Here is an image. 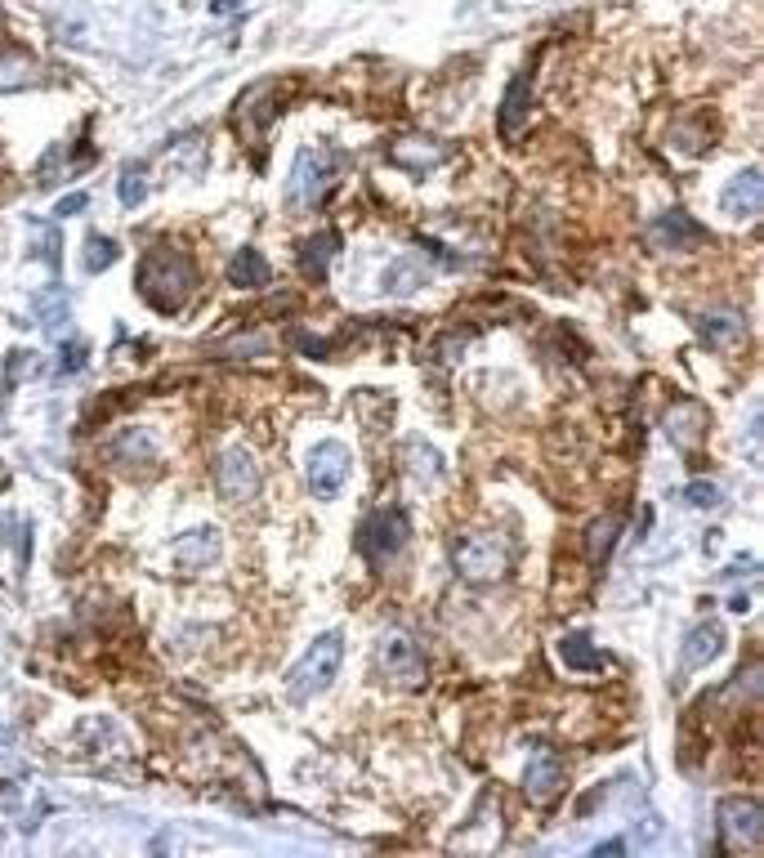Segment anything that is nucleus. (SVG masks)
Listing matches in <instances>:
<instances>
[{"label": "nucleus", "instance_id": "obj_1", "mask_svg": "<svg viewBox=\"0 0 764 858\" xmlns=\"http://www.w3.org/2000/svg\"><path fill=\"white\" fill-rule=\"evenodd\" d=\"M197 291V264L188 260L184 251H161L143 255L139 264V295L152 304L157 313H179Z\"/></svg>", "mask_w": 764, "mask_h": 858}, {"label": "nucleus", "instance_id": "obj_2", "mask_svg": "<svg viewBox=\"0 0 764 858\" xmlns=\"http://www.w3.org/2000/svg\"><path fill=\"white\" fill-rule=\"evenodd\" d=\"M340 662H345V635L340 631H327L309 644V653L291 666L286 675V698L291 702H309L318 698L322 689H331V680L340 675Z\"/></svg>", "mask_w": 764, "mask_h": 858}, {"label": "nucleus", "instance_id": "obj_3", "mask_svg": "<svg viewBox=\"0 0 764 858\" xmlns=\"http://www.w3.org/2000/svg\"><path fill=\"white\" fill-rule=\"evenodd\" d=\"M510 559H514V550L501 532H465L452 550L456 572H461L465 581H474V586L501 581L505 572H510Z\"/></svg>", "mask_w": 764, "mask_h": 858}, {"label": "nucleus", "instance_id": "obj_4", "mask_svg": "<svg viewBox=\"0 0 764 858\" xmlns=\"http://www.w3.org/2000/svg\"><path fill=\"white\" fill-rule=\"evenodd\" d=\"M407 537H412V523H407L403 510H394V505H385V510H371L367 519H362L358 528V550L367 564H385V559H394L398 550L407 546Z\"/></svg>", "mask_w": 764, "mask_h": 858}, {"label": "nucleus", "instance_id": "obj_5", "mask_svg": "<svg viewBox=\"0 0 764 858\" xmlns=\"http://www.w3.org/2000/svg\"><path fill=\"white\" fill-rule=\"evenodd\" d=\"M349 465H353V456H349V447L340 443V438H322V443H313L309 456H304V474H309L313 497H322V501L340 497V488L349 483Z\"/></svg>", "mask_w": 764, "mask_h": 858}, {"label": "nucleus", "instance_id": "obj_6", "mask_svg": "<svg viewBox=\"0 0 764 858\" xmlns=\"http://www.w3.org/2000/svg\"><path fill=\"white\" fill-rule=\"evenodd\" d=\"M336 166H340V161L331 157V152L300 148V152H295V161H291V202L318 206L322 197L331 193V184H336Z\"/></svg>", "mask_w": 764, "mask_h": 858}, {"label": "nucleus", "instance_id": "obj_7", "mask_svg": "<svg viewBox=\"0 0 764 858\" xmlns=\"http://www.w3.org/2000/svg\"><path fill=\"white\" fill-rule=\"evenodd\" d=\"M715 818H720V836L738 850H756L764 836V809L747 796H724L715 805Z\"/></svg>", "mask_w": 764, "mask_h": 858}, {"label": "nucleus", "instance_id": "obj_8", "mask_svg": "<svg viewBox=\"0 0 764 858\" xmlns=\"http://www.w3.org/2000/svg\"><path fill=\"white\" fill-rule=\"evenodd\" d=\"M215 483H219V497L242 505L260 492V465H255V456L246 447H228L215 461Z\"/></svg>", "mask_w": 764, "mask_h": 858}, {"label": "nucleus", "instance_id": "obj_9", "mask_svg": "<svg viewBox=\"0 0 764 858\" xmlns=\"http://www.w3.org/2000/svg\"><path fill=\"white\" fill-rule=\"evenodd\" d=\"M380 666H385V675L394 684H407V689H420L425 684V657H420V648L412 635H389L385 644H380Z\"/></svg>", "mask_w": 764, "mask_h": 858}, {"label": "nucleus", "instance_id": "obj_10", "mask_svg": "<svg viewBox=\"0 0 764 858\" xmlns=\"http://www.w3.org/2000/svg\"><path fill=\"white\" fill-rule=\"evenodd\" d=\"M559 787H563V760L550 747H537L528 760V769H523V796H528L532 805H550V800L559 796Z\"/></svg>", "mask_w": 764, "mask_h": 858}, {"label": "nucleus", "instance_id": "obj_11", "mask_svg": "<svg viewBox=\"0 0 764 858\" xmlns=\"http://www.w3.org/2000/svg\"><path fill=\"white\" fill-rule=\"evenodd\" d=\"M648 242H653L657 251H689L693 242H706V228L684 211H662L653 224H648Z\"/></svg>", "mask_w": 764, "mask_h": 858}, {"label": "nucleus", "instance_id": "obj_12", "mask_svg": "<svg viewBox=\"0 0 764 858\" xmlns=\"http://www.w3.org/2000/svg\"><path fill=\"white\" fill-rule=\"evenodd\" d=\"M528 108H532V68H519L510 81V90H505V99H501V121H496L501 139L519 135L523 121H528Z\"/></svg>", "mask_w": 764, "mask_h": 858}, {"label": "nucleus", "instance_id": "obj_13", "mask_svg": "<svg viewBox=\"0 0 764 858\" xmlns=\"http://www.w3.org/2000/svg\"><path fill=\"white\" fill-rule=\"evenodd\" d=\"M336 251H340V233H336V228H322V233H313V237H304V242H300L295 264H300L304 278L322 282V278H327V269H331V260H336Z\"/></svg>", "mask_w": 764, "mask_h": 858}, {"label": "nucleus", "instance_id": "obj_14", "mask_svg": "<svg viewBox=\"0 0 764 858\" xmlns=\"http://www.w3.org/2000/svg\"><path fill=\"white\" fill-rule=\"evenodd\" d=\"M724 626L720 622H697L689 631V640H684V653H680V666L684 671H702L706 662H715V657L724 653Z\"/></svg>", "mask_w": 764, "mask_h": 858}, {"label": "nucleus", "instance_id": "obj_15", "mask_svg": "<svg viewBox=\"0 0 764 858\" xmlns=\"http://www.w3.org/2000/svg\"><path fill=\"white\" fill-rule=\"evenodd\" d=\"M666 434H671L675 447H697L706 434V412L702 403H675L666 412Z\"/></svg>", "mask_w": 764, "mask_h": 858}, {"label": "nucleus", "instance_id": "obj_16", "mask_svg": "<svg viewBox=\"0 0 764 858\" xmlns=\"http://www.w3.org/2000/svg\"><path fill=\"white\" fill-rule=\"evenodd\" d=\"M724 211L738 215V219H756L760 215V170H742L738 179H729L724 188Z\"/></svg>", "mask_w": 764, "mask_h": 858}, {"label": "nucleus", "instance_id": "obj_17", "mask_svg": "<svg viewBox=\"0 0 764 858\" xmlns=\"http://www.w3.org/2000/svg\"><path fill=\"white\" fill-rule=\"evenodd\" d=\"M228 282L242 286V291H255V286H269L273 282V264L264 260L255 246H242V251L228 260Z\"/></svg>", "mask_w": 764, "mask_h": 858}, {"label": "nucleus", "instance_id": "obj_18", "mask_svg": "<svg viewBox=\"0 0 764 858\" xmlns=\"http://www.w3.org/2000/svg\"><path fill=\"white\" fill-rule=\"evenodd\" d=\"M697 336H702L711 349H733V345H742V336H747V322H742L738 313H702V318H697Z\"/></svg>", "mask_w": 764, "mask_h": 858}, {"label": "nucleus", "instance_id": "obj_19", "mask_svg": "<svg viewBox=\"0 0 764 858\" xmlns=\"http://www.w3.org/2000/svg\"><path fill=\"white\" fill-rule=\"evenodd\" d=\"M179 564L184 568H206V564H215L219 559V532L215 528H197V532H188L184 541H179Z\"/></svg>", "mask_w": 764, "mask_h": 858}, {"label": "nucleus", "instance_id": "obj_20", "mask_svg": "<svg viewBox=\"0 0 764 858\" xmlns=\"http://www.w3.org/2000/svg\"><path fill=\"white\" fill-rule=\"evenodd\" d=\"M559 657L572 666V671H599V666L608 662V657L599 653L595 644H590V635H577V631L559 640Z\"/></svg>", "mask_w": 764, "mask_h": 858}, {"label": "nucleus", "instance_id": "obj_21", "mask_svg": "<svg viewBox=\"0 0 764 858\" xmlns=\"http://www.w3.org/2000/svg\"><path fill=\"white\" fill-rule=\"evenodd\" d=\"M148 188H152L148 166H143V161H130V166L121 170V179H117V202L126 206V211H135L143 197H148Z\"/></svg>", "mask_w": 764, "mask_h": 858}, {"label": "nucleus", "instance_id": "obj_22", "mask_svg": "<svg viewBox=\"0 0 764 858\" xmlns=\"http://www.w3.org/2000/svg\"><path fill=\"white\" fill-rule=\"evenodd\" d=\"M617 537H622V519H617V514H604V519L590 523V532H586V550H590V559H595V564H604L608 550L617 546Z\"/></svg>", "mask_w": 764, "mask_h": 858}, {"label": "nucleus", "instance_id": "obj_23", "mask_svg": "<svg viewBox=\"0 0 764 858\" xmlns=\"http://www.w3.org/2000/svg\"><path fill=\"white\" fill-rule=\"evenodd\" d=\"M117 251H121V246L112 242V237L90 233V237H85V251H81V269H85V273H103V269H112V264H117Z\"/></svg>", "mask_w": 764, "mask_h": 858}, {"label": "nucleus", "instance_id": "obj_24", "mask_svg": "<svg viewBox=\"0 0 764 858\" xmlns=\"http://www.w3.org/2000/svg\"><path fill=\"white\" fill-rule=\"evenodd\" d=\"M36 313H41V322L50 331H59L63 322H72V300L59 291V286H50L45 295H36Z\"/></svg>", "mask_w": 764, "mask_h": 858}, {"label": "nucleus", "instance_id": "obj_25", "mask_svg": "<svg viewBox=\"0 0 764 858\" xmlns=\"http://www.w3.org/2000/svg\"><path fill=\"white\" fill-rule=\"evenodd\" d=\"M152 456V443L143 438V429H121L117 443H112V461H148Z\"/></svg>", "mask_w": 764, "mask_h": 858}, {"label": "nucleus", "instance_id": "obj_26", "mask_svg": "<svg viewBox=\"0 0 764 858\" xmlns=\"http://www.w3.org/2000/svg\"><path fill=\"white\" fill-rule=\"evenodd\" d=\"M416 286H420V269L412 260H394L385 269V291L389 295H407V291H416Z\"/></svg>", "mask_w": 764, "mask_h": 858}, {"label": "nucleus", "instance_id": "obj_27", "mask_svg": "<svg viewBox=\"0 0 764 858\" xmlns=\"http://www.w3.org/2000/svg\"><path fill=\"white\" fill-rule=\"evenodd\" d=\"M684 501L693 505V510H711V505H720V488L706 479H693L689 488H684Z\"/></svg>", "mask_w": 764, "mask_h": 858}, {"label": "nucleus", "instance_id": "obj_28", "mask_svg": "<svg viewBox=\"0 0 764 858\" xmlns=\"http://www.w3.org/2000/svg\"><path fill=\"white\" fill-rule=\"evenodd\" d=\"M32 371H36V362H32L27 349H14V354H9V362H5V380H9V385H14V380H23V376H32Z\"/></svg>", "mask_w": 764, "mask_h": 858}, {"label": "nucleus", "instance_id": "obj_29", "mask_svg": "<svg viewBox=\"0 0 764 858\" xmlns=\"http://www.w3.org/2000/svg\"><path fill=\"white\" fill-rule=\"evenodd\" d=\"M85 358H90V345L85 340H63V371H81L85 367Z\"/></svg>", "mask_w": 764, "mask_h": 858}, {"label": "nucleus", "instance_id": "obj_30", "mask_svg": "<svg viewBox=\"0 0 764 858\" xmlns=\"http://www.w3.org/2000/svg\"><path fill=\"white\" fill-rule=\"evenodd\" d=\"M85 206H90V197L85 193H68L59 206H54V219H72V215H81Z\"/></svg>", "mask_w": 764, "mask_h": 858}, {"label": "nucleus", "instance_id": "obj_31", "mask_svg": "<svg viewBox=\"0 0 764 858\" xmlns=\"http://www.w3.org/2000/svg\"><path fill=\"white\" fill-rule=\"evenodd\" d=\"M295 345H300L309 358H327V354H331V345H327V340H318V336H304V331H300V336H295Z\"/></svg>", "mask_w": 764, "mask_h": 858}, {"label": "nucleus", "instance_id": "obj_32", "mask_svg": "<svg viewBox=\"0 0 764 858\" xmlns=\"http://www.w3.org/2000/svg\"><path fill=\"white\" fill-rule=\"evenodd\" d=\"M657 836H662V818H657V814H648L644 823H639V845H653Z\"/></svg>", "mask_w": 764, "mask_h": 858}, {"label": "nucleus", "instance_id": "obj_33", "mask_svg": "<svg viewBox=\"0 0 764 858\" xmlns=\"http://www.w3.org/2000/svg\"><path fill=\"white\" fill-rule=\"evenodd\" d=\"M622 850H626V841H622V836H613V841L595 845V850H590V854H595V858H604V854H622Z\"/></svg>", "mask_w": 764, "mask_h": 858}, {"label": "nucleus", "instance_id": "obj_34", "mask_svg": "<svg viewBox=\"0 0 764 858\" xmlns=\"http://www.w3.org/2000/svg\"><path fill=\"white\" fill-rule=\"evenodd\" d=\"M9 532H14V519H9V514H0V546L9 541Z\"/></svg>", "mask_w": 764, "mask_h": 858}, {"label": "nucleus", "instance_id": "obj_35", "mask_svg": "<svg viewBox=\"0 0 764 858\" xmlns=\"http://www.w3.org/2000/svg\"><path fill=\"white\" fill-rule=\"evenodd\" d=\"M9 742H14V729H9V724H0V747H9Z\"/></svg>", "mask_w": 764, "mask_h": 858}]
</instances>
